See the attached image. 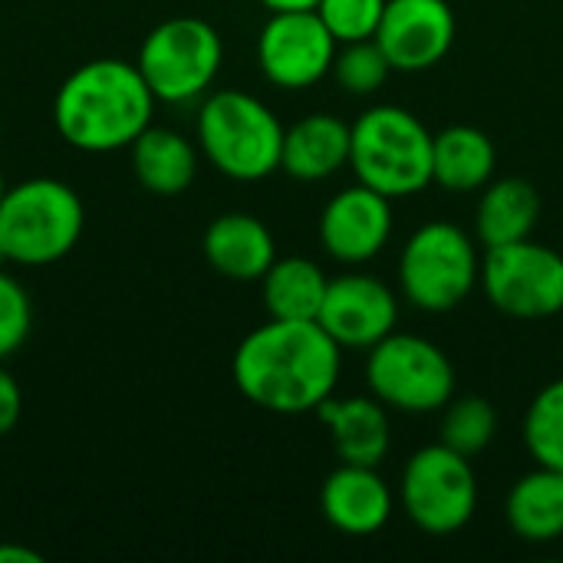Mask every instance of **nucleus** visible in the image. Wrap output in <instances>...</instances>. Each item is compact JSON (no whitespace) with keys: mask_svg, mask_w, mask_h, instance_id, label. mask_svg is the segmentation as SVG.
<instances>
[{"mask_svg":"<svg viewBox=\"0 0 563 563\" xmlns=\"http://www.w3.org/2000/svg\"><path fill=\"white\" fill-rule=\"evenodd\" d=\"M343 350L317 320H267L231 360L238 393L274 416L317 412L340 383Z\"/></svg>","mask_w":563,"mask_h":563,"instance_id":"nucleus-1","label":"nucleus"},{"mask_svg":"<svg viewBox=\"0 0 563 563\" xmlns=\"http://www.w3.org/2000/svg\"><path fill=\"white\" fill-rule=\"evenodd\" d=\"M155 102L135 63L106 56L82 63L63 79L53 99V122L73 148L106 155L129 148L152 125Z\"/></svg>","mask_w":563,"mask_h":563,"instance_id":"nucleus-2","label":"nucleus"},{"mask_svg":"<svg viewBox=\"0 0 563 563\" xmlns=\"http://www.w3.org/2000/svg\"><path fill=\"white\" fill-rule=\"evenodd\" d=\"M350 168L386 198H412L432 185V132L402 106H373L353 125Z\"/></svg>","mask_w":563,"mask_h":563,"instance_id":"nucleus-3","label":"nucleus"},{"mask_svg":"<svg viewBox=\"0 0 563 563\" xmlns=\"http://www.w3.org/2000/svg\"><path fill=\"white\" fill-rule=\"evenodd\" d=\"M198 145L224 178L261 181L280 168L284 125L257 96L218 89L201 102Z\"/></svg>","mask_w":563,"mask_h":563,"instance_id":"nucleus-4","label":"nucleus"},{"mask_svg":"<svg viewBox=\"0 0 563 563\" xmlns=\"http://www.w3.org/2000/svg\"><path fill=\"white\" fill-rule=\"evenodd\" d=\"M82 228L86 208L79 195L56 178L20 181L0 201V244L10 264H56L79 244Z\"/></svg>","mask_w":563,"mask_h":563,"instance_id":"nucleus-5","label":"nucleus"},{"mask_svg":"<svg viewBox=\"0 0 563 563\" xmlns=\"http://www.w3.org/2000/svg\"><path fill=\"white\" fill-rule=\"evenodd\" d=\"M482 280L478 238L452 221H426L399 254V290L422 313H449Z\"/></svg>","mask_w":563,"mask_h":563,"instance_id":"nucleus-6","label":"nucleus"},{"mask_svg":"<svg viewBox=\"0 0 563 563\" xmlns=\"http://www.w3.org/2000/svg\"><path fill=\"white\" fill-rule=\"evenodd\" d=\"M366 386L396 412L429 416L455 399V366L445 350L419 333L393 330L366 350Z\"/></svg>","mask_w":563,"mask_h":563,"instance_id":"nucleus-7","label":"nucleus"},{"mask_svg":"<svg viewBox=\"0 0 563 563\" xmlns=\"http://www.w3.org/2000/svg\"><path fill=\"white\" fill-rule=\"evenodd\" d=\"M224 43L201 16H172L148 30L139 46V73L158 102H191L205 96L221 69Z\"/></svg>","mask_w":563,"mask_h":563,"instance_id":"nucleus-8","label":"nucleus"},{"mask_svg":"<svg viewBox=\"0 0 563 563\" xmlns=\"http://www.w3.org/2000/svg\"><path fill=\"white\" fill-rule=\"evenodd\" d=\"M399 501L422 534H459L478 508V478L472 459L442 442L419 449L402 468Z\"/></svg>","mask_w":563,"mask_h":563,"instance_id":"nucleus-9","label":"nucleus"},{"mask_svg":"<svg viewBox=\"0 0 563 563\" xmlns=\"http://www.w3.org/2000/svg\"><path fill=\"white\" fill-rule=\"evenodd\" d=\"M482 287L505 317H558L563 310V254L531 238L488 247L482 257Z\"/></svg>","mask_w":563,"mask_h":563,"instance_id":"nucleus-10","label":"nucleus"},{"mask_svg":"<svg viewBox=\"0 0 563 563\" xmlns=\"http://www.w3.org/2000/svg\"><path fill=\"white\" fill-rule=\"evenodd\" d=\"M336 40L317 10H274L257 36V63L280 89H310L333 73Z\"/></svg>","mask_w":563,"mask_h":563,"instance_id":"nucleus-11","label":"nucleus"},{"mask_svg":"<svg viewBox=\"0 0 563 563\" xmlns=\"http://www.w3.org/2000/svg\"><path fill=\"white\" fill-rule=\"evenodd\" d=\"M459 20L449 0H386L376 43L396 73H426L455 46Z\"/></svg>","mask_w":563,"mask_h":563,"instance_id":"nucleus-12","label":"nucleus"},{"mask_svg":"<svg viewBox=\"0 0 563 563\" xmlns=\"http://www.w3.org/2000/svg\"><path fill=\"white\" fill-rule=\"evenodd\" d=\"M317 323L340 343V350H369L399 323V297L373 274L333 277Z\"/></svg>","mask_w":563,"mask_h":563,"instance_id":"nucleus-13","label":"nucleus"},{"mask_svg":"<svg viewBox=\"0 0 563 563\" xmlns=\"http://www.w3.org/2000/svg\"><path fill=\"white\" fill-rule=\"evenodd\" d=\"M393 238V198L356 181L336 191L320 214L323 251L346 267L366 264L383 254Z\"/></svg>","mask_w":563,"mask_h":563,"instance_id":"nucleus-14","label":"nucleus"},{"mask_svg":"<svg viewBox=\"0 0 563 563\" xmlns=\"http://www.w3.org/2000/svg\"><path fill=\"white\" fill-rule=\"evenodd\" d=\"M396 498L376 465L340 462L320 488V511L327 525L346 538L379 534L393 518Z\"/></svg>","mask_w":563,"mask_h":563,"instance_id":"nucleus-15","label":"nucleus"},{"mask_svg":"<svg viewBox=\"0 0 563 563\" xmlns=\"http://www.w3.org/2000/svg\"><path fill=\"white\" fill-rule=\"evenodd\" d=\"M205 257L228 280H261L277 261V244L271 228L244 211L218 214L205 231Z\"/></svg>","mask_w":563,"mask_h":563,"instance_id":"nucleus-16","label":"nucleus"},{"mask_svg":"<svg viewBox=\"0 0 563 563\" xmlns=\"http://www.w3.org/2000/svg\"><path fill=\"white\" fill-rule=\"evenodd\" d=\"M317 416L330 429L340 462L379 468V462L389 455V445H393L389 412L373 393L369 396H343V399L330 396L317 409Z\"/></svg>","mask_w":563,"mask_h":563,"instance_id":"nucleus-17","label":"nucleus"},{"mask_svg":"<svg viewBox=\"0 0 563 563\" xmlns=\"http://www.w3.org/2000/svg\"><path fill=\"white\" fill-rule=\"evenodd\" d=\"M353 129L340 115L310 112L284 129L280 168L297 181H323L350 165Z\"/></svg>","mask_w":563,"mask_h":563,"instance_id":"nucleus-18","label":"nucleus"},{"mask_svg":"<svg viewBox=\"0 0 563 563\" xmlns=\"http://www.w3.org/2000/svg\"><path fill=\"white\" fill-rule=\"evenodd\" d=\"M498 168L488 132L475 125H449L432 139V181L445 191H482Z\"/></svg>","mask_w":563,"mask_h":563,"instance_id":"nucleus-19","label":"nucleus"},{"mask_svg":"<svg viewBox=\"0 0 563 563\" xmlns=\"http://www.w3.org/2000/svg\"><path fill=\"white\" fill-rule=\"evenodd\" d=\"M508 528L528 544H551L563 538V472L538 465L521 475L505 501Z\"/></svg>","mask_w":563,"mask_h":563,"instance_id":"nucleus-20","label":"nucleus"},{"mask_svg":"<svg viewBox=\"0 0 563 563\" xmlns=\"http://www.w3.org/2000/svg\"><path fill=\"white\" fill-rule=\"evenodd\" d=\"M482 201L475 211V238L478 244L501 247L534 234L541 218V195L528 178H498L482 188Z\"/></svg>","mask_w":563,"mask_h":563,"instance_id":"nucleus-21","label":"nucleus"},{"mask_svg":"<svg viewBox=\"0 0 563 563\" xmlns=\"http://www.w3.org/2000/svg\"><path fill=\"white\" fill-rule=\"evenodd\" d=\"M129 148H132L135 178L145 191L172 198V195H181L195 181L198 152L181 132L148 125Z\"/></svg>","mask_w":563,"mask_h":563,"instance_id":"nucleus-22","label":"nucleus"},{"mask_svg":"<svg viewBox=\"0 0 563 563\" xmlns=\"http://www.w3.org/2000/svg\"><path fill=\"white\" fill-rule=\"evenodd\" d=\"M330 277L310 257H277L261 277L264 310L274 320H317Z\"/></svg>","mask_w":563,"mask_h":563,"instance_id":"nucleus-23","label":"nucleus"},{"mask_svg":"<svg viewBox=\"0 0 563 563\" xmlns=\"http://www.w3.org/2000/svg\"><path fill=\"white\" fill-rule=\"evenodd\" d=\"M442 445L465 459L482 455L498 435V412L485 396H459L442 409Z\"/></svg>","mask_w":563,"mask_h":563,"instance_id":"nucleus-24","label":"nucleus"},{"mask_svg":"<svg viewBox=\"0 0 563 563\" xmlns=\"http://www.w3.org/2000/svg\"><path fill=\"white\" fill-rule=\"evenodd\" d=\"M525 449L538 465L563 472V379L548 383L525 412Z\"/></svg>","mask_w":563,"mask_h":563,"instance_id":"nucleus-25","label":"nucleus"},{"mask_svg":"<svg viewBox=\"0 0 563 563\" xmlns=\"http://www.w3.org/2000/svg\"><path fill=\"white\" fill-rule=\"evenodd\" d=\"M393 66L386 53L379 49L376 40H356V43H340L336 59H333V79L343 92L350 96H373L386 79Z\"/></svg>","mask_w":563,"mask_h":563,"instance_id":"nucleus-26","label":"nucleus"},{"mask_svg":"<svg viewBox=\"0 0 563 563\" xmlns=\"http://www.w3.org/2000/svg\"><path fill=\"white\" fill-rule=\"evenodd\" d=\"M336 43L373 40L386 13V0H320L313 7Z\"/></svg>","mask_w":563,"mask_h":563,"instance_id":"nucleus-27","label":"nucleus"},{"mask_svg":"<svg viewBox=\"0 0 563 563\" xmlns=\"http://www.w3.org/2000/svg\"><path fill=\"white\" fill-rule=\"evenodd\" d=\"M30 327H33L30 294L16 277L0 271V363L26 343Z\"/></svg>","mask_w":563,"mask_h":563,"instance_id":"nucleus-28","label":"nucleus"},{"mask_svg":"<svg viewBox=\"0 0 563 563\" xmlns=\"http://www.w3.org/2000/svg\"><path fill=\"white\" fill-rule=\"evenodd\" d=\"M23 416V393H20V383L13 379L10 369H3L0 363V439L10 435L16 429Z\"/></svg>","mask_w":563,"mask_h":563,"instance_id":"nucleus-29","label":"nucleus"},{"mask_svg":"<svg viewBox=\"0 0 563 563\" xmlns=\"http://www.w3.org/2000/svg\"><path fill=\"white\" fill-rule=\"evenodd\" d=\"M43 558L23 544H0V563H40Z\"/></svg>","mask_w":563,"mask_h":563,"instance_id":"nucleus-30","label":"nucleus"},{"mask_svg":"<svg viewBox=\"0 0 563 563\" xmlns=\"http://www.w3.org/2000/svg\"><path fill=\"white\" fill-rule=\"evenodd\" d=\"M257 3L274 13V10H313L320 0H257Z\"/></svg>","mask_w":563,"mask_h":563,"instance_id":"nucleus-31","label":"nucleus"},{"mask_svg":"<svg viewBox=\"0 0 563 563\" xmlns=\"http://www.w3.org/2000/svg\"><path fill=\"white\" fill-rule=\"evenodd\" d=\"M3 264H10V257H7V251H3V244H0V271H3Z\"/></svg>","mask_w":563,"mask_h":563,"instance_id":"nucleus-32","label":"nucleus"},{"mask_svg":"<svg viewBox=\"0 0 563 563\" xmlns=\"http://www.w3.org/2000/svg\"><path fill=\"white\" fill-rule=\"evenodd\" d=\"M3 195H7V181H3V175H0V201H3Z\"/></svg>","mask_w":563,"mask_h":563,"instance_id":"nucleus-33","label":"nucleus"}]
</instances>
